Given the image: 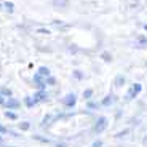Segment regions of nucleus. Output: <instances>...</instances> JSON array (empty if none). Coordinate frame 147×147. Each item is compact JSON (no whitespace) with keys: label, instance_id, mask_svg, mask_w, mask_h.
I'll return each instance as SVG.
<instances>
[{"label":"nucleus","instance_id":"nucleus-1","mask_svg":"<svg viewBox=\"0 0 147 147\" xmlns=\"http://www.w3.org/2000/svg\"><path fill=\"white\" fill-rule=\"evenodd\" d=\"M106 128H107V118L99 117L94 121V125H93V133H94V134H99V133H102Z\"/></svg>","mask_w":147,"mask_h":147},{"label":"nucleus","instance_id":"nucleus-2","mask_svg":"<svg viewBox=\"0 0 147 147\" xmlns=\"http://www.w3.org/2000/svg\"><path fill=\"white\" fill-rule=\"evenodd\" d=\"M142 91V85L141 83H133V86L129 88V91H128V94H126V99H134L139 93Z\"/></svg>","mask_w":147,"mask_h":147},{"label":"nucleus","instance_id":"nucleus-3","mask_svg":"<svg viewBox=\"0 0 147 147\" xmlns=\"http://www.w3.org/2000/svg\"><path fill=\"white\" fill-rule=\"evenodd\" d=\"M3 107H7V110H16L21 107V102H19L16 98H8L7 101H5Z\"/></svg>","mask_w":147,"mask_h":147},{"label":"nucleus","instance_id":"nucleus-4","mask_svg":"<svg viewBox=\"0 0 147 147\" xmlns=\"http://www.w3.org/2000/svg\"><path fill=\"white\" fill-rule=\"evenodd\" d=\"M63 104L66 107H74L75 104H77V96L74 94V93L66 94V96H64V99H63Z\"/></svg>","mask_w":147,"mask_h":147},{"label":"nucleus","instance_id":"nucleus-5","mask_svg":"<svg viewBox=\"0 0 147 147\" xmlns=\"http://www.w3.org/2000/svg\"><path fill=\"white\" fill-rule=\"evenodd\" d=\"M34 85H35L38 90H47V83H45V77H42L40 74H35L34 75Z\"/></svg>","mask_w":147,"mask_h":147},{"label":"nucleus","instance_id":"nucleus-6","mask_svg":"<svg viewBox=\"0 0 147 147\" xmlns=\"http://www.w3.org/2000/svg\"><path fill=\"white\" fill-rule=\"evenodd\" d=\"M34 99L37 101V104L38 102H45V101L48 99V93H47V90H38V91L34 94Z\"/></svg>","mask_w":147,"mask_h":147},{"label":"nucleus","instance_id":"nucleus-7","mask_svg":"<svg viewBox=\"0 0 147 147\" xmlns=\"http://www.w3.org/2000/svg\"><path fill=\"white\" fill-rule=\"evenodd\" d=\"M114 101H115L114 96H112V94H107L106 98H102V101H101L99 104H101L102 107H109V106H112V102H114Z\"/></svg>","mask_w":147,"mask_h":147},{"label":"nucleus","instance_id":"nucleus-8","mask_svg":"<svg viewBox=\"0 0 147 147\" xmlns=\"http://www.w3.org/2000/svg\"><path fill=\"white\" fill-rule=\"evenodd\" d=\"M24 104H26L27 109H32V107L37 104V101L34 99V96H26V98H24Z\"/></svg>","mask_w":147,"mask_h":147},{"label":"nucleus","instance_id":"nucleus-9","mask_svg":"<svg viewBox=\"0 0 147 147\" xmlns=\"http://www.w3.org/2000/svg\"><path fill=\"white\" fill-rule=\"evenodd\" d=\"M125 82H126L125 75H117V77H115V80H114V85L117 86V88H120V86H123V85H125Z\"/></svg>","mask_w":147,"mask_h":147},{"label":"nucleus","instance_id":"nucleus-10","mask_svg":"<svg viewBox=\"0 0 147 147\" xmlns=\"http://www.w3.org/2000/svg\"><path fill=\"white\" fill-rule=\"evenodd\" d=\"M51 3L58 8H64V7L69 5V0H51Z\"/></svg>","mask_w":147,"mask_h":147},{"label":"nucleus","instance_id":"nucleus-11","mask_svg":"<svg viewBox=\"0 0 147 147\" xmlns=\"http://www.w3.org/2000/svg\"><path fill=\"white\" fill-rule=\"evenodd\" d=\"M37 74H40L42 77H50V75H51V72H50V69H48V67H45V66H42V67H38V72Z\"/></svg>","mask_w":147,"mask_h":147},{"label":"nucleus","instance_id":"nucleus-12","mask_svg":"<svg viewBox=\"0 0 147 147\" xmlns=\"http://www.w3.org/2000/svg\"><path fill=\"white\" fill-rule=\"evenodd\" d=\"M5 117H7L8 120H11V121L18 120V114H16L15 110H7V112H5Z\"/></svg>","mask_w":147,"mask_h":147},{"label":"nucleus","instance_id":"nucleus-13","mask_svg":"<svg viewBox=\"0 0 147 147\" xmlns=\"http://www.w3.org/2000/svg\"><path fill=\"white\" fill-rule=\"evenodd\" d=\"M0 94L3 96V98H13V91H11L10 88H0Z\"/></svg>","mask_w":147,"mask_h":147},{"label":"nucleus","instance_id":"nucleus-14","mask_svg":"<svg viewBox=\"0 0 147 147\" xmlns=\"http://www.w3.org/2000/svg\"><path fill=\"white\" fill-rule=\"evenodd\" d=\"M99 106H101L99 102H96V101H91V99H88V102H86V107H88V109H91V110L99 109Z\"/></svg>","mask_w":147,"mask_h":147},{"label":"nucleus","instance_id":"nucleus-15","mask_svg":"<svg viewBox=\"0 0 147 147\" xmlns=\"http://www.w3.org/2000/svg\"><path fill=\"white\" fill-rule=\"evenodd\" d=\"M3 8L8 13H13V11H15V5L11 3V2H3Z\"/></svg>","mask_w":147,"mask_h":147},{"label":"nucleus","instance_id":"nucleus-16","mask_svg":"<svg viewBox=\"0 0 147 147\" xmlns=\"http://www.w3.org/2000/svg\"><path fill=\"white\" fill-rule=\"evenodd\" d=\"M45 83H47V86H55V85H56V78L53 77V75H50V77L45 78Z\"/></svg>","mask_w":147,"mask_h":147},{"label":"nucleus","instance_id":"nucleus-17","mask_svg":"<svg viewBox=\"0 0 147 147\" xmlns=\"http://www.w3.org/2000/svg\"><path fill=\"white\" fill-rule=\"evenodd\" d=\"M18 128L21 129V131H27V129L30 128V123L29 121H21V123L18 125Z\"/></svg>","mask_w":147,"mask_h":147},{"label":"nucleus","instance_id":"nucleus-18","mask_svg":"<svg viewBox=\"0 0 147 147\" xmlns=\"http://www.w3.org/2000/svg\"><path fill=\"white\" fill-rule=\"evenodd\" d=\"M93 94H94V91H93L91 88H88V90H85V91H83V98H85L86 101H88V99H91V98H93Z\"/></svg>","mask_w":147,"mask_h":147},{"label":"nucleus","instance_id":"nucleus-19","mask_svg":"<svg viewBox=\"0 0 147 147\" xmlns=\"http://www.w3.org/2000/svg\"><path fill=\"white\" fill-rule=\"evenodd\" d=\"M34 139H35V141H40V142H45V144H48V142H50V139H48V138L38 136V134H35V136H34Z\"/></svg>","mask_w":147,"mask_h":147},{"label":"nucleus","instance_id":"nucleus-20","mask_svg":"<svg viewBox=\"0 0 147 147\" xmlns=\"http://www.w3.org/2000/svg\"><path fill=\"white\" fill-rule=\"evenodd\" d=\"M51 115H50V114H48V115H45V118H43V120H42V126H47L48 125V123H50V121H51Z\"/></svg>","mask_w":147,"mask_h":147},{"label":"nucleus","instance_id":"nucleus-21","mask_svg":"<svg viewBox=\"0 0 147 147\" xmlns=\"http://www.w3.org/2000/svg\"><path fill=\"white\" fill-rule=\"evenodd\" d=\"M128 133H129V129H123V131L117 133V134H115V138H117V139H120V138H125Z\"/></svg>","mask_w":147,"mask_h":147},{"label":"nucleus","instance_id":"nucleus-22","mask_svg":"<svg viewBox=\"0 0 147 147\" xmlns=\"http://www.w3.org/2000/svg\"><path fill=\"white\" fill-rule=\"evenodd\" d=\"M74 77L77 78V80H82V78H83V74L80 72V70H74V74H72Z\"/></svg>","mask_w":147,"mask_h":147},{"label":"nucleus","instance_id":"nucleus-23","mask_svg":"<svg viewBox=\"0 0 147 147\" xmlns=\"http://www.w3.org/2000/svg\"><path fill=\"white\" fill-rule=\"evenodd\" d=\"M138 42H139V43L144 47V45H147V37H144V35H139V37H138Z\"/></svg>","mask_w":147,"mask_h":147},{"label":"nucleus","instance_id":"nucleus-24","mask_svg":"<svg viewBox=\"0 0 147 147\" xmlns=\"http://www.w3.org/2000/svg\"><path fill=\"white\" fill-rule=\"evenodd\" d=\"M7 133H10V129H8L5 125H2V123H0V134H7Z\"/></svg>","mask_w":147,"mask_h":147},{"label":"nucleus","instance_id":"nucleus-25","mask_svg":"<svg viewBox=\"0 0 147 147\" xmlns=\"http://www.w3.org/2000/svg\"><path fill=\"white\" fill-rule=\"evenodd\" d=\"M93 147H102V141H94V142H93Z\"/></svg>","mask_w":147,"mask_h":147},{"label":"nucleus","instance_id":"nucleus-26","mask_svg":"<svg viewBox=\"0 0 147 147\" xmlns=\"http://www.w3.org/2000/svg\"><path fill=\"white\" fill-rule=\"evenodd\" d=\"M102 59H104V61H110L112 58H110V55H109V53H102Z\"/></svg>","mask_w":147,"mask_h":147},{"label":"nucleus","instance_id":"nucleus-27","mask_svg":"<svg viewBox=\"0 0 147 147\" xmlns=\"http://www.w3.org/2000/svg\"><path fill=\"white\" fill-rule=\"evenodd\" d=\"M5 101H7V98H3V96L0 94V106H3V104H5Z\"/></svg>","mask_w":147,"mask_h":147},{"label":"nucleus","instance_id":"nucleus-28","mask_svg":"<svg viewBox=\"0 0 147 147\" xmlns=\"http://www.w3.org/2000/svg\"><path fill=\"white\" fill-rule=\"evenodd\" d=\"M0 146H3V138H2V134H0Z\"/></svg>","mask_w":147,"mask_h":147},{"label":"nucleus","instance_id":"nucleus-29","mask_svg":"<svg viewBox=\"0 0 147 147\" xmlns=\"http://www.w3.org/2000/svg\"><path fill=\"white\" fill-rule=\"evenodd\" d=\"M56 147H67L66 144H56Z\"/></svg>","mask_w":147,"mask_h":147},{"label":"nucleus","instance_id":"nucleus-30","mask_svg":"<svg viewBox=\"0 0 147 147\" xmlns=\"http://www.w3.org/2000/svg\"><path fill=\"white\" fill-rule=\"evenodd\" d=\"M0 147H15V146H5V144H3V146H0Z\"/></svg>","mask_w":147,"mask_h":147},{"label":"nucleus","instance_id":"nucleus-31","mask_svg":"<svg viewBox=\"0 0 147 147\" xmlns=\"http://www.w3.org/2000/svg\"><path fill=\"white\" fill-rule=\"evenodd\" d=\"M144 144H147V136H146V138H144Z\"/></svg>","mask_w":147,"mask_h":147},{"label":"nucleus","instance_id":"nucleus-32","mask_svg":"<svg viewBox=\"0 0 147 147\" xmlns=\"http://www.w3.org/2000/svg\"><path fill=\"white\" fill-rule=\"evenodd\" d=\"M144 30H147V24H144Z\"/></svg>","mask_w":147,"mask_h":147}]
</instances>
